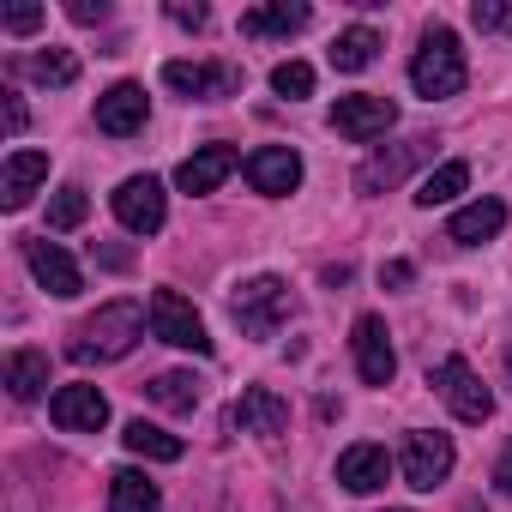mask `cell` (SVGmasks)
I'll return each mask as SVG.
<instances>
[{"instance_id":"cell-16","label":"cell","mask_w":512,"mask_h":512,"mask_svg":"<svg viewBox=\"0 0 512 512\" xmlns=\"http://www.w3.org/2000/svg\"><path fill=\"white\" fill-rule=\"evenodd\" d=\"M49 416H55V428H67V434H97V428L109 422V398H103L97 386H61V392L49 398Z\"/></svg>"},{"instance_id":"cell-27","label":"cell","mask_w":512,"mask_h":512,"mask_svg":"<svg viewBox=\"0 0 512 512\" xmlns=\"http://www.w3.org/2000/svg\"><path fill=\"white\" fill-rule=\"evenodd\" d=\"M151 404H163V410H175V416H187V410H199V398H205V386L193 380V374H181V368H169V374H157L151 386Z\"/></svg>"},{"instance_id":"cell-8","label":"cell","mask_w":512,"mask_h":512,"mask_svg":"<svg viewBox=\"0 0 512 512\" xmlns=\"http://www.w3.org/2000/svg\"><path fill=\"white\" fill-rule=\"evenodd\" d=\"M392 121H398V103L380 97V91H356V97H338V103H332V133L350 139V145L380 139Z\"/></svg>"},{"instance_id":"cell-1","label":"cell","mask_w":512,"mask_h":512,"mask_svg":"<svg viewBox=\"0 0 512 512\" xmlns=\"http://www.w3.org/2000/svg\"><path fill=\"white\" fill-rule=\"evenodd\" d=\"M145 338V308L139 302H103L67 344L73 362H121L133 344Z\"/></svg>"},{"instance_id":"cell-10","label":"cell","mask_w":512,"mask_h":512,"mask_svg":"<svg viewBox=\"0 0 512 512\" xmlns=\"http://www.w3.org/2000/svg\"><path fill=\"white\" fill-rule=\"evenodd\" d=\"M350 350H356V374H362L368 386H392L398 356H392V332H386L380 314H362V320L350 326Z\"/></svg>"},{"instance_id":"cell-2","label":"cell","mask_w":512,"mask_h":512,"mask_svg":"<svg viewBox=\"0 0 512 512\" xmlns=\"http://www.w3.org/2000/svg\"><path fill=\"white\" fill-rule=\"evenodd\" d=\"M410 85H416V97H428V103H440V97H458V91L470 85L464 49H458V37H452L446 25H434V31L422 37V49L410 55Z\"/></svg>"},{"instance_id":"cell-18","label":"cell","mask_w":512,"mask_h":512,"mask_svg":"<svg viewBox=\"0 0 512 512\" xmlns=\"http://www.w3.org/2000/svg\"><path fill=\"white\" fill-rule=\"evenodd\" d=\"M235 163H241L235 145H199V151L175 169V187H181V193H217V187L229 181Z\"/></svg>"},{"instance_id":"cell-6","label":"cell","mask_w":512,"mask_h":512,"mask_svg":"<svg viewBox=\"0 0 512 512\" xmlns=\"http://www.w3.org/2000/svg\"><path fill=\"white\" fill-rule=\"evenodd\" d=\"M163 85L181 97H199V103H223V97H241V67H229V61H163Z\"/></svg>"},{"instance_id":"cell-35","label":"cell","mask_w":512,"mask_h":512,"mask_svg":"<svg viewBox=\"0 0 512 512\" xmlns=\"http://www.w3.org/2000/svg\"><path fill=\"white\" fill-rule=\"evenodd\" d=\"M169 19H175V25H187V31H199L211 13H205V7H169Z\"/></svg>"},{"instance_id":"cell-24","label":"cell","mask_w":512,"mask_h":512,"mask_svg":"<svg viewBox=\"0 0 512 512\" xmlns=\"http://www.w3.org/2000/svg\"><path fill=\"white\" fill-rule=\"evenodd\" d=\"M121 446L133 452V458H157V464H175L187 446H181V434H163L157 422H127L121 428Z\"/></svg>"},{"instance_id":"cell-22","label":"cell","mask_w":512,"mask_h":512,"mask_svg":"<svg viewBox=\"0 0 512 512\" xmlns=\"http://www.w3.org/2000/svg\"><path fill=\"white\" fill-rule=\"evenodd\" d=\"M109 512H163V494L145 470H115L109 476Z\"/></svg>"},{"instance_id":"cell-14","label":"cell","mask_w":512,"mask_h":512,"mask_svg":"<svg viewBox=\"0 0 512 512\" xmlns=\"http://www.w3.org/2000/svg\"><path fill=\"white\" fill-rule=\"evenodd\" d=\"M145 115H151V103H145V85H133V79H121L97 97V127L109 139H133L145 127Z\"/></svg>"},{"instance_id":"cell-3","label":"cell","mask_w":512,"mask_h":512,"mask_svg":"<svg viewBox=\"0 0 512 512\" xmlns=\"http://www.w3.org/2000/svg\"><path fill=\"white\" fill-rule=\"evenodd\" d=\"M229 314H235V326L247 332V338H278L284 326H290V314H296V296H290V284L284 278H247L235 296H229Z\"/></svg>"},{"instance_id":"cell-21","label":"cell","mask_w":512,"mask_h":512,"mask_svg":"<svg viewBox=\"0 0 512 512\" xmlns=\"http://www.w3.org/2000/svg\"><path fill=\"white\" fill-rule=\"evenodd\" d=\"M314 13L302 7V0H278V7H253L241 13V37H296Z\"/></svg>"},{"instance_id":"cell-32","label":"cell","mask_w":512,"mask_h":512,"mask_svg":"<svg viewBox=\"0 0 512 512\" xmlns=\"http://www.w3.org/2000/svg\"><path fill=\"white\" fill-rule=\"evenodd\" d=\"M43 19H49L43 7H7V13H0V25H7L13 37H31V31H37Z\"/></svg>"},{"instance_id":"cell-36","label":"cell","mask_w":512,"mask_h":512,"mask_svg":"<svg viewBox=\"0 0 512 512\" xmlns=\"http://www.w3.org/2000/svg\"><path fill=\"white\" fill-rule=\"evenodd\" d=\"M7 133H13V139L25 133V103H19V97H7Z\"/></svg>"},{"instance_id":"cell-33","label":"cell","mask_w":512,"mask_h":512,"mask_svg":"<svg viewBox=\"0 0 512 512\" xmlns=\"http://www.w3.org/2000/svg\"><path fill=\"white\" fill-rule=\"evenodd\" d=\"M67 19H73V25H103V19H109V7H103V0H97V7H91V0H73Z\"/></svg>"},{"instance_id":"cell-28","label":"cell","mask_w":512,"mask_h":512,"mask_svg":"<svg viewBox=\"0 0 512 512\" xmlns=\"http://www.w3.org/2000/svg\"><path fill=\"white\" fill-rule=\"evenodd\" d=\"M31 79H43V85H73L79 79V61L67 55V49H43V55H31Z\"/></svg>"},{"instance_id":"cell-38","label":"cell","mask_w":512,"mask_h":512,"mask_svg":"<svg viewBox=\"0 0 512 512\" xmlns=\"http://www.w3.org/2000/svg\"><path fill=\"white\" fill-rule=\"evenodd\" d=\"M506 374H512V350H506Z\"/></svg>"},{"instance_id":"cell-11","label":"cell","mask_w":512,"mask_h":512,"mask_svg":"<svg viewBox=\"0 0 512 512\" xmlns=\"http://www.w3.org/2000/svg\"><path fill=\"white\" fill-rule=\"evenodd\" d=\"M25 266H31V272H37V284H43L49 296H61V302H73V296L85 290V272L73 266V253H67L61 241H49V235L25 241Z\"/></svg>"},{"instance_id":"cell-9","label":"cell","mask_w":512,"mask_h":512,"mask_svg":"<svg viewBox=\"0 0 512 512\" xmlns=\"http://www.w3.org/2000/svg\"><path fill=\"white\" fill-rule=\"evenodd\" d=\"M115 217H121V229H133V235H157L163 229V217H169V193H163V181L157 175H127L121 187H115Z\"/></svg>"},{"instance_id":"cell-19","label":"cell","mask_w":512,"mask_h":512,"mask_svg":"<svg viewBox=\"0 0 512 512\" xmlns=\"http://www.w3.org/2000/svg\"><path fill=\"white\" fill-rule=\"evenodd\" d=\"M386 476H392V458H386V446L362 440V446L338 452V482H344L350 494H380V488H386Z\"/></svg>"},{"instance_id":"cell-7","label":"cell","mask_w":512,"mask_h":512,"mask_svg":"<svg viewBox=\"0 0 512 512\" xmlns=\"http://www.w3.org/2000/svg\"><path fill=\"white\" fill-rule=\"evenodd\" d=\"M151 332L175 350H193V356H211V338H205V320L199 308L181 296V290H157L151 296Z\"/></svg>"},{"instance_id":"cell-5","label":"cell","mask_w":512,"mask_h":512,"mask_svg":"<svg viewBox=\"0 0 512 512\" xmlns=\"http://www.w3.org/2000/svg\"><path fill=\"white\" fill-rule=\"evenodd\" d=\"M452 464H458V452H452V434H440V428H416V434L404 440V458H398L404 482L422 488V494H434V488L452 476Z\"/></svg>"},{"instance_id":"cell-31","label":"cell","mask_w":512,"mask_h":512,"mask_svg":"<svg viewBox=\"0 0 512 512\" xmlns=\"http://www.w3.org/2000/svg\"><path fill=\"white\" fill-rule=\"evenodd\" d=\"M470 25H476V31H506V25H512V7H500V0H476V7H470Z\"/></svg>"},{"instance_id":"cell-25","label":"cell","mask_w":512,"mask_h":512,"mask_svg":"<svg viewBox=\"0 0 512 512\" xmlns=\"http://www.w3.org/2000/svg\"><path fill=\"white\" fill-rule=\"evenodd\" d=\"M43 386H49V356H43V350H13V356H7V392H13L19 404H31Z\"/></svg>"},{"instance_id":"cell-4","label":"cell","mask_w":512,"mask_h":512,"mask_svg":"<svg viewBox=\"0 0 512 512\" xmlns=\"http://www.w3.org/2000/svg\"><path fill=\"white\" fill-rule=\"evenodd\" d=\"M428 386L446 398V410H452L458 422H488V416H494V392L476 380V368H470L464 356H446V362H434Z\"/></svg>"},{"instance_id":"cell-17","label":"cell","mask_w":512,"mask_h":512,"mask_svg":"<svg viewBox=\"0 0 512 512\" xmlns=\"http://www.w3.org/2000/svg\"><path fill=\"white\" fill-rule=\"evenodd\" d=\"M43 181H49V151H13L7 163H0V205L25 211Z\"/></svg>"},{"instance_id":"cell-30","label":"cell","mask_w":512,"mask_h":512,"mask_svg":"<svg viewBox=\"0 0 512 512\" xmlns=\"http://www.w3.org/2000/svg\"><path fill=\"white\" fill-rule=\"evenodd\" d=\"M91 217V199H85V187H61L55 199H49V229H79Z\"/></svg>"},{"instance_id":"cell-26","label":"cell","mask_w":512,"mask_h":512,"mask_svg":"<svg viewBox=\"0 0 512 512\" xmlns=\"http://www.w3.org/2000/svg\"><path fill=\"white\" fill-rule=\"evenodd\" d=\"M374 55H380V31H374V25H350V31H338V43H332V67H338V73H362Z\"/></svg>"},{"instance_id":"cell-13","label":"cell","mask_w":512,"mask_h":512,"mask_svg":"<svg viewBox=\"0 0 512 512\" xmlns=\"http://www.w3.org/2000/svg\"><path fill=\"white\" fill-rule=\"evenodd\" d=\"M434 157V139L428 133H416V139H404V145H392V151H380V157H368L362 169H356V187L362 193H386V187H398L416 163H428Z\"/></svg>"},{"instance_id":"cell-12","label":"cell","mask_w":512,"mask_h":512,"mask_svg":"<svg viewBox=\"0 0 512 512\" xmlns=\"http://www.w3.org/2000/svg\"><path fill=\"white\" fill-rule=\"evenodd\" d=\"M247 187L253 193H266V199H284L302 187V157L290 145H260V151H247Z\"/></svg>"},{"instance_id":"cell-29","label":"cell","mask_w":512,"mask_h":512,"mask_svg":"<svg viewBox=\"0 0 512 512\" xmlns=\"http://www.w3.org/2000/svg\"><path fill=\"white\" fill-rule=\"evenodd\" d=\"M272 91L290 97V103L314 97V67H308V61H278V67H272Z\"/></svg>"},{"instance_id":"cell-23","label":"cell","mask_w":512,"mask_h":512,"mask_svg":"<svg viewBox=\"0 0 512 512\" xmlns=\"http://www.w3.org/2000/svg\"><path fill=\"white\" fill-rule=\"evenodd\" d=\"M464 187H470V163L452 157V163H440V169H428V175L416 181V205H428V211H434V205H452Z\"/></svg>"},{"instance_id":"cell-34","label":"cell","mask_w":512,"mask_h":512,"mask_svg":"<svg viewBox=\"0 0 512 512\" xmlns=\"http://www.w3.org/2000/svg\"><path fill=\"white\" fill-rule=\"evenodd\" d=\"M410 278H416V266H410V260H392V266H380V284H386V290H404Z\"/></svg>"},{"instance_id":"cell-37","label":"cell","mask_w":512,"mask_h":512,"mask_svg":"<svg viewBox=\"0 0 512 512\" xmlns=\"http://www.w3.org/2000/svg\"><path fill=\"white\" fill-rule=\"evenodd\" d=\"M494 482H500V494H506V500H512V452H506V458H500V464H494Z\"/></svg>"},{"instance_id":"cell-20","label":"cell","mask_w":512,"mask_h":512,"mask_svg":"<svg viewBox=\"0 0 512 512\" xmlns=\"http://www.w3.org/2000/svg\"><path fill=\"white\" fill-rule=\"evenodd\" d=\"M500 229H506V205H500V199H476V205L452 211L446 241H458V247H482V241H494Z\"/></svg>"},{"instance_id":"cell-15","label":"cell","mask_w":512,"mask_h":512,"mask_svg":"<svg viewBox=\"0 0 512 512\" xmlns=\"http://www.w3.org/2000/svg\"><path fill=\"white\" fill-rule=\"evenodd\" d=\"M229 428L241 434H284L290 428V398H278L272 386H247L229 410Z\"/></svg>"}]
</instances>
